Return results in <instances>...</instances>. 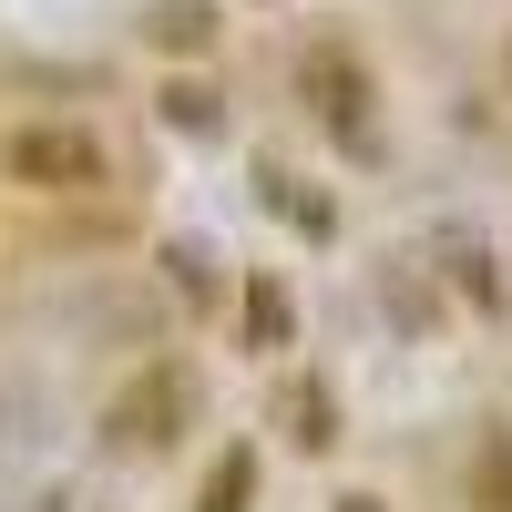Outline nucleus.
Here are the masks:
<instances>
[{
	"instance_id": "obj_2",
	"label": "nucleus",
	"mask_w": 512,
	"mask_h": 512,
	"mask_svg": "<svg viewBox=\"0 0 512 512\" xmlns=\"http://www.w3.org/2000/svg\"><path fill=\"white\" fill-rule=\"evenodd\" d=\"M11 175L52 185V195H82V185H103V144L72 134V123H21L11 134Z\"/></svg>"
},
{
	"instance_id": "obj_11",
	"label": "nucleus",
	"mask_w": 512,
	"mask_h": 512,
	"mask_svg": "<svg viewBox=\"0 0 512 512\" xmlns=\"http://www.w3.org/2000/svg\"><path fill=\"white\" fill-rule=\"evenodd\" d=\"M338 512H390V502H369V492H349V502H338Z\"/></svg>"
},
{
	"instance_id": "obj_1",
	"label": "nucleus",
	"mask_w": 512,
	"mask_h": 512,
	"mask_svg": "<svg viewBox=\"0 0 512 512\" xmlns=\"http://www.w3.org/2000/svg\"><path fill=\"white\" fill-rule=\"evenodd\" d=\"M195 420V379L175 369V359H154L144 379H123L113 390V410H103V441H123V451H164Z\"/></svg>"
},
{
	"instance_id": "obj_8",
	"label": "nucleus",
	"mask_w": 512,
	"mask_h": 512,
	"mask_svg": "<svg viewBox=\"0 0 512 512\" xmlns=\"http://www.w3.org/2000/svg\"><path fill=\"white\" fill-rule=\"evenodd\" d=\"M338 441V410H328V390L308 379V390H297V451H328Z\"/></svg>"
},
{
	"instance_id": "obj_10",
	"label": "nucleus",
	"mask_w": 512,
	"mask_h": 512,
	"mask_svg": "<svg viewBox=\"0 0 512 512\" xmlns=\"http://www.w3.org/2000/svg\"><path fill=\"white\" fill-rule=\"evenodd\" d=\"M482 502L512 512V451H502V441H492V461H482Z\"/></svg>"
},
{
	"instance_id": "obj_5",
	"label": "nucleus",
	"mask_w": 512,
	"mask_h": 512,
	"mask_svg": "<svg viewBox=\"0 0 512 512\" xmlns=\"http://www.w3.org/2000/svg\"><path fill=\"white\" fill-rule=\"evenodd\" d=\"M287 328H297L287 287H277V277H256V287H246V349H287Z\"/></svg>"
},
{
	"instance_id": "obj_7",
	"label": "nucleus",
	"mask_w": 512,
	"mask_h": 512,
	"mask_svg": "<svg viewBox=\"0 0 512 512\" xmlns=\"http://www.w3.org/2000/svg\"><path fill=\"white\" fill-rule=\"evenodd\" d=\"M144 31L164 41V52H205V41H216V11H205V0H164Z\"/></svg>"
},
{
	"instance_id": "obj_9",
	"label": "nucleus",
	"mask_w": 512,
	"mask_h": 512,
	"mask_svg": "<svg viewBox=\"0 0 512 512\" xmlns=\"http://www.w3.org/2000/svg\"><path fill=\"white\" fill-rule=\"evenodd\" d=\"M164 267H175L185 297H216V277H205V256H195V246H164Z\"/></svg>"
},
{
	"instance_id": "obj_4",
	"label": "nucleus",
	"mask_w": 512,
	"mask_h": 512,
	"mask_svg": "<svg viewBox=\"0 0 512 512\" xmlns=\"http://www.w3.org/2000/svg\"><path fill=\"white\" fill-rule=\"evenodd\" d=\"M256 502V451L236 441V451H216V472H205V502L195 512H246Z\"/></svg>"
},
{
	"instance_id": "obj_3",
	"label": "nucleus",
	"mask_w": 512,
	"mask_h": 512,
	"mask_svg": "<svg viewBox=\"0 0 512 512\" xmlns=\"http://www.w3.org/2000/svg\"><path fill=\"white\" fill-rule=\"evenodd\" d=\"M297 93L318 103L328 134H359V123H369V72H359L349 41H308V62H297Z\"/></svg>"
},
{
	"instance_id": "obj_6",
	"label": "nucleus",
	"mask_w": 512,
	"mask_h": 512,
	"mask_svg": "<svg viewBox=\"0 0 512 512\" xmlns=\"http://www.w3.org/2000/svg\"><path fill=\"white\" fill-rule=\"evenodd\" d=\"M164 123H175V134H226V103L216 93H205V82H164Z\"/></svg>"
}]
</instances>
